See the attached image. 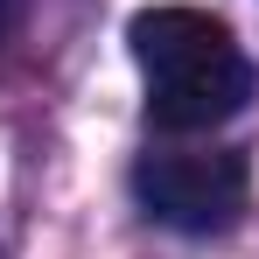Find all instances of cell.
Returning <instances> with one entry per match:
<instances>
[{
  "label": "cell",
  "instance_id": "obj_1",
  "mask_svg": "<svg viewBox=\"0 0 259 259\" xmlns=\"http://www.w3.org/2000/svg\"><path fill=\"white\" fill-rule=\"evenodd\" d=\"M126 42L147 77V126L161 133H210L252 91L245 49L203 7H140L126 21Z\"/></svg>",
  "mask_w": 259,
  "mask_h": 259
},
{
  "label": "cell",
  "instance_id": "obj_2",
  "mask_svg": "<svg viewBox=\"0 0 259 259\" xmlns=\"http://www.w3.org/2000/svg\"><path fill=\"white\" fill-rule=\"evenodd\" d=\"M133 196L140 210L168 231H231L245 196H252V168L238 147H154L133 161Z\"/></svg>",
  "mask_w": 259,
  "mask_h": 259
},
{
  "label": "cell",
  "instance_id": "obj_3",
  "mask_svg": "<svg viewBox=\"0 0 259 259\" xmlns=\"http://www.w3.org/2000/svg\"><path fill=\"white\" fill-rule=\"evenodd\" d=\"M21 14H28V0H0V35H7V28H14Z\"/></svg>",
  "mask_w": 259,
  "mask_h": 259
}]
</instances>
